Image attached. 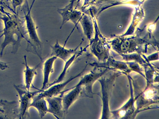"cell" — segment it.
I'll return each mask as SVG.
<instances>
[{
	"mask_svg": "<svg viewBox=\"0 0 159 119\" xmlns=\"http://www.w3.org/2000/svg\"><path fill=\"white\" fill-rule=\"evenodd\" d=\"M2 14L0 20L3 22L4 28L0 31L2 33L0 38L4 36V39L1 45L0 57L2 56L4 49L9 45L12 46L11 53L16 54L21 46L22 40L24 39L27 41L25 20L20 19L16 13L12 15L5 11Z\"/></svg>",
	"mask_w": 159,
	"mask_h": 119,
	"instance_id": "obj_1",
	"label": "cell"
},
{
	"mask_svg": "<svg viewBox=\"0 0 159 119\" xmlns=\"http://www.w3.org/2000/svg\"><path fill=\"white\" fill-rule=\"evenodd\" d=\"M111 48L119 55L133 53L146 54L148 46L150 43L139 34L130 36H116L111 41H109Z\"/></svg>",
	"mask_w": 159,
	"mask_h": 119,
	"instance_id": "obj_2",
	"label": "cell"
},
{
	"mask_svg": "<svg viewBox=\"0 0 159 119\" xmlns=\"http://www.w3.org/2000/svg\"><path fill=\"white\" fill-rule=\"evenodd\" d=\"M132 84L134 92V94L136 109L140 112L144 111L158 108L159 107H150L151 105L159 103V86H155L153 83H147V85L143 91H141L136 82L132 79Z\"/></svg>",
	"mask_w": 159,
	"mask_h": 119,
	"instance_id": "obj_3",
	"label": "cell"
},
{
	"mask_svg": "<svg viewBox=\"0 0 159 119\" xmlns=\"http://www.w3.org/2000/svg\"><path fill=\"white\" fill-rule=\"evenodd\" d=\"M90 12L93 19L94 27V36L89 42V47L92 54L97 58L98 62H105L111 56V46L109 41L100 33L97 21L93 10L90 8Z\"/></svg>",
	"mask_w": 159,
	"mask_h": 119,
	"instance_id": "obj_4",
	"label": "cell"
},
{
	"mask_svg": "<svg viewBox=\"0 0 159 119\" xmlns=\"http://www.w3.org/2000/svg\"><path fill=\"white\" fill-rule=\"evenodd\" d=\"M123 74L122 72H114L108 77H100L98 81L101 85V91L102 95L98 94L102 99V110L101 119H111V113L109 107V102L114 87L115 80L120 75Z\"/></svg>",
	"mask_w": 159,
	"mask_h": 119,
	"instance_id": "obj_5",
	"label": "cell"
},
{
	"mask_svg": "<svg viewBox=\"0 0 159 119\" xmlns=\"http://www.w3.org/2000/svg\"><path fill=\"white\" fill-rule=\"evenodd\" d=\"M27 12L25 11V23L27 37L26 50L36 54L42 60L43 43L39 38L37 27L31 15V10L28 5Z\"/></svg>",
	"mask_w": 159,
	"mask_h": 119,
	"instance_id": "obj_6",
	"label": "cell"
},
{
	"mask_svg": "<svg viewBox=\"0 0 159 119\" xmlns=\"http://www.w3.org/2000/svg\"><path fill=\"white\" fill-rule=\"evenodd\" d=\"M124 74L127 76L129 82L130 98L120 108L115 110L111 111V119H135L137 115L139 113L135 106V99L132 84V77L130 76V73H124Z\"/></svg>",
	"mask_w": 159,
	"mask_h": 119,
	"instance_id": "obj_7",
	"label": "cell"
},
{
	"mask_svg": "<svg viewBox=\"0 0 159 119\" xmlns=\"http://www.w3.org/2000/svg\"><path fill=\"white\" fill-rule=\"evenodd\" d=\"M109 69L104 68H97L93 67L88 74H85L82 77L78 84L75 86H80L82 87V93L84 95L90 98H93L94 95H97L93 92V87L94 83L100 77L109 71Z\"/></svg>",
	"mask_w": 159,
	"mask_h": 119,
	"instance_id": "obj_8",
	"label": "cell"
},
{
	"mask_svg": "<svg viewBox=\"0 0 159 119\" xmlns=\"http://www.w3.org/2000/svg\"><path fill=\"white\" fill-rule=\"evenodd\" d=\"M14 87L19 96V108L18 110V118L23 119L25 116H29L28 110L32 99L37 94L42 92L41 90L31 92L28 90L25 85H14Z\"/></svg>",
	"mask_w": 159,
	"mask_h": 119,
	"instance_id": "obj_9",
	"label": "cell"
},
{
	"mask_svg": "<svg viewBox=\"0 0 159 119\" xmlns=\"http://www.w3.org/2000/svg\"><path fill=\"white\" fill-rule=\"evenodd\" d=\"M88 65V63H86V65L84 68L83 69L80 73L76 74V75H74V76H71L66 82H61L51 86L44 91H42L40 93L37 94L33 98L39 99L41 98H45L49 97L58 95L64 90L67 85L71 81L75 80L76 78H79V77L83 75L84 73L86 72V69Z\"/></svg>",
	"mask_w": 159,
	"mask_h": 119,
	"instance_id": "obj_10",
	"label": "cell"
},
{
	"mask_svg": "<svg viewBox=\"0 0 159 119\" xmlns=\"http://www.w3.org/2000/svg\"><path fill=\"white\" fill-rule=\"evenodd\" d=\"M88 64L97 68H104L109 69L110 70L119 71L122 72L124 73H130L132 71L128 68L126 61H120L116 60L111 55L105 62H94L89 63Z\"/></svg>",
	"mask_w": 159,
	"mask_h": 119,
	"instance_id": "obj_11",
	"label": "cell"
},
{
	"mask_svg": "<svg viewBox=\"0 0 159 119\" xmlns=\"http://www.w3.org/2000/svg\"><path fill=\"white\" fill-rule=\"evenodd\" d=\"M63 95L61 93L58 96L45 98L48 105V112L52 113L57 119H64L66 115L62 101Z\"/></svg>",
	"mask_w": 159,
	"mask_h": 119,
	"instance_id": "obj_12",
	"label": "cell"
},
{
	"mask_svg": "<svg viewBox=\"0 0 159 119\" xmlns=\"http://www.w3.org/2000/svg\"><path fill=\"white\" fill-rule=\"evenodd\" d=\"M82 87L75 86L69 89L64 90L61 93L64 94L62 97L63 105L65 114L68 112L70 106L81 96L82 93ZM60 93V94H61Z\"/></svg>",
	"mask_w": 159,
	"mask_h": 119,
	"instance_id": "obj_13",
	"label": "cell"
},
{
	"mask_svg": "<svg viewBox=\"0 0 159 119\" xmlns=\"http://www.w3.org/2000/svg\"><path fill=\"white\" fill-rule=\"evenodd\" d=\"M83 40L75 49H67L65 46H62L59 44L58 41H57L55 44L53 46H51L52 49V53L51 56H55L57 58L61 59L63 61L66 62L76 52H77L78 48L82 44Z\"/></svg>",
	"mask_w": 159,
	"mask_h": 119,
	"instance_id": "obj_14",
	"label": "cell"
},
{
	"mask_svg": "<svg viewBox=\"0 0 159 119\" xmlns=\"http://www.w3.org/2000/svg\"><path fill=\"white\" fill-rule=\"evenodd\" d=\"M145 17V13L144 9L141 5L136 7L135 12L133 15V19L131 24L127 31L121 36H130L133 35L137 31V28L139 23L144 19Z\"/></svg>",
	"mask_w": 159,
	"mask_h": 119,
	"instance_id": "obj_15",
	"label": "cell"
},
{
	"mask_svg": "<svg viewBox=\"0 0 159 119\" xmlns=\"http://www.w3.org/2000/svg\"><path fill=\"white\" fill-rule=\"evenodd\" d=\"M87 39L91 42L94 36V27L92 16L83 13L80 21Z\"/></svg>",
	"mask_w": 159,
	"mask_h": 119,
	"instance_id": "obj_16",
	"label": "cell"
},
{
	"mask_svg": "<svg viewBox=\"0 0 159 119\" xmlns=\"http://www.w3.org/2000/svg\"><path fill=\"white\" fill-rule=\"evenodd\" d=\"M88 47H89V45H87V46H85V47H81V49H80V51L76 52L68 60H67L66 62H65V65L63 71H62L61 73H60L59 76H58V78L56 80H55L52 82L51 83H49L48 84V86H47V88L50 87L51 86L53 85L63 82L64 80H65L67 72L70 66H71V64L76 60V59H77L81 55L83 52L86 51V48Z\"/></svg>",
	"mask_w": 159,
	"mask_h": 119,
	"instance_id": "obj_17",
	"label": "cell"
},
{
	"mask_svg": "<svg viewBox=\"0 0 159 119\" xmlns=\"http://www.w3.org/2000/svg\"><path fill=\"white\" fill-rule=\"evenodd\" d=\"M57 58L55 56H51L44 61L43 63V86L40 90L44 91L47 88L49 84V78L51 73L54 72L53 65Z\"/></svg>",
	"mask_w": 159,
	"mask_h": 119,
	"instance_id": "obj_18",
	"label": "cell"
},
{
	"mask_svg": "<svg viewBox=\"0 0 159 119\" xmlns=\"http://www.w3.org/2000/svg\"><path fill=\"white\" fill-rule=\"evenodd\" d=\"M25 60V70L24 71L25 73V86L28 90H30V88L32 85L34 77L37 75V69L39 68L40 63H39L36 67L30 68L27 64L26 55L24 56Z\"/></svg>",
	"mask_w": 159,
	"mask_h": 119,
	"instance_id": "obj_19",
	"label": "cell"
},
{
	"mask_svg": "<svg viewBox=\"0 0 159 119\" xmlns=\"http://www.w3.org/2000/svg\"><path fill=\"white\" fill-rule=\"evenodd\" d=\"M30 107H34L38 110L39 115L41 118H43L48 113V105L44 98L32 99L29 106V108Z\"/></svg>",
	"mask_w": 159,
	"mask_h": 119,
	"instance_id": "obj_20",
	"label": "cell"
},
{
	"mask_svg": "<svg viewBox=\"0 0 159 119\" xmlns=\"http://www.w3.org/2000/svg\"><path fill=\"white\" fill-rule=\"evenodd\" d=\"M120 55L122 57L123 60L124 61H135L137 62L140 66H148L151 68H154L151 63H148L142 57L141 55L137 53H133L129 54H121Z\"/></svg>",
	"mask_w": 159,
	"mask_h": 119,
	"instance_id": "obj_21",
	"label": "cell"
},
{
	"mask_svg": "<svg viewBox=\"0 0 159 119\" xmlns=\"http://www.w3.org/2000/svg\"><path fill=\"white\" fill-rule=\"evenodd\" d=\"M76 1V0H71L70 2L64 8L57 9V12L61 15L62 18V24L60 29L62 28L65 23L69 21L70 16L74 10V8L73 7H74V2Z\"/></svg>",
	"mask_w": 159,
	"mask_h": 119,
	"instance_id": "obj_22",
	"label": "cell"
},
{
	"mask_svg": "<svg viewBox=\"0 0 159 119\" xmlns=\"http://www.w3.org/2000/svg\"><path fill=\"white\" fill-rule=\"evenodd\" d=\"M126 62L128 68L131 70V71L140 74L143 78L145 79L146 78L145 73H143L144 70L140 67V65L137 62L135 61H126Z\"/></svg>",
	"mask_w": 159,
	"mask_h": 119,
	"instance_id": "obj_23",
	"label": "cell"
},
{
	"mask_svg": "<svg viewBox=\"0 0 159 119\" xmlns=\"http://www.w3.org/2000/svg\"><path fill=\"white\" fill-rule=\"evenodd\" d=\"M141 56L148 63H150L151 61H157L159 60V51H157V52L149 55L148 57L146 56L144 54H142Z\"/></svg>",
	"mask_w": 159,
	"mask_h": 119,
	"instance_id": "obj_24",
	"label": "cell"
},
{
	"mask_svg": "<svg viewBox=\"0 0 159 119\" xmlns=\"http://www.w3.org/2000/svg\"><path fill=\"white\" fill-rule=\"evenodd\" d=\"M26 0H11L12 6L13 8V11L16 13V9L21 6Z\"/></svg>",
	"mask_w": 159,
	"mask_h": 119,
	"instance_id": "obj_25",
	"label": "cell"
},
{
	"mask_svg": "<svg viewBox=\"0 0 159 119\" xmlns=\"http://www.w3.org/2000/svg\"><path fill=\"white\" fill-rule=\"evenodd\" d=\"M8 67L7 63L6 62H2V61H0V69L2 70H4L8 68ZM1 101V100L0 99V102Z\"/></svg>",
	"mask_w": 159,
	"mask_h": 119,
	"instance_id": "obj_26",
	"label": "cell"
},
{
	"mask_svg": "<svg viewBox=\"0 0 159 119\" xmlns=\"http://www.w3.org/2000/svg\"><path fill=\"white\" fill-rule=\"evenodd\" d=\"M4 5V6H6V4L2 2V0H0V13H2V14H3V13L5 12L4 8H3V7H2V6Z\"/></svg>",
	"mask_w": 159,
	"mask_h": 119,
	"instance_id": "obj_27",
	"label": "cell"
},
{
	"mask_svg": "<svg viewBox=\"0 0 159 119\" xmlns=\"http://www.w3.org/2000/svg\"><path fill=\"white\" fill-rule=\"evenodd\" d=\"M36 0H33L32 1V3H31V6H30V9L31 10L32 9V7H33V5H34V3H35V2H36Z\"/></svg>",
	"mask_w": 159,
	"mask_h": 119,
	"instance_id": "obj_28",
	"label": "cell"
},
{
	"mask_svg": "<svg viewBox=\"0 0 159 119\" xmlns=\"http://www.w3.org/2000/svg\"><path fill=\"white\" fill-rule=\"evenodd\" d=\"M0 112H2V113H4V110L0 108Z\"/></svg>",
	"mask_w": 159,
	"mask_h": 119,
	"instance_id": "obj_29",
	"label": "cell"
},
{
	"mask_svg": "<svg viewBox=\"0 0 159 119\" xmlns=\"http://www.w3.org/2000/svg\"><path fill=\"white\" fill-rule=\"evenodd\" d=\"M145 0H141V1H142V2H144V1H145Z\"/></svg>",
	"mask_w": 159,
	"mask_h": 119,
	"instance_id": "obj_30",
	"label": "cell"
}]
</instances>
